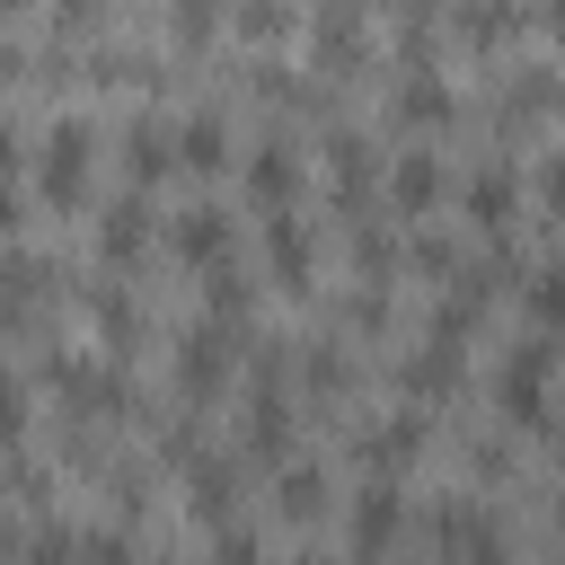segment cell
<instances>
[{"label":"cell","instance_id":"cell-21","mask_svg":"<svg viewBox=\"0 0 565 565\" xmlns=\"http://www.w3.org/2000/svg\"><path fill=\"white\" fill-rule=\"evenodd\" d=\"M177 168H230V124H221L212 106H194V115L177 124Z\"/></svg>","mask_w":565,"mask_h":565},{"label":"cell","instance_id":"cell-44","mask_svg":"<svg viewBox=\"0 0 565 565\" xmlns=\"http://www.w3.org/2000/svg\"><path fill=\"white\" fill-rule=\"evenodd\" d=\"M556 450H565V433H556Z\"/></svg>","mask_w":565,"mask_h":565},{"label":"cell","instance_id":"cell-29","mask_svg":"<svg viewBox=\"0 0 565 565\" xmlns=\"http://www.w3.org/2000/svg\"><path fill=\"white\" fill-rule=\"evenodd\" d=\"M212 26H221V0H168V35H177V53H203Z\"/></svg>","mask_w":565,"mask_h":565},{"label":"cell","instance_id":"cell-38","mask_svg":"<svg viewBox=\"0 0 565 565\" xmlns=\"http://www.w3.org/2000/svg\"><path fill=\"white\" fill-rule=\"evenodd\" d=\"M18 168H26V141H18V124H9V115H0V185H9V177H18Z\"/></svg>","mask_w":565,"mask_h":565},{"label":"cell","instance_id":"cell-35","mask_svg":"<svg viewBox=\"0 0 565 565\" xmlns=\"http://www.w3.org/2000/svg\"><path fill=\"white\" fill-rule=\"evenodd\" d=\"M212 565H265L256 530H221V539H212Z\"/></svg>","mask_w":565,"mask_h":565},{"label":"cell","instance_id":"cell-41","mask_svg":"<svg viewBox=\"0 0 565 565\" xmlns=\"http://www.w3.org/2000/svg\"><path fill=\"white\" fill-rule=\"evenodd\" d=\"M0 18H26V0H0Z\"/></svg>","mask_w":565,"mask_h":565},{"label":"cell","instance_id":"cell-28","mask_svg":"<svg viewBox=\"0 0 565 565\" xmlns=\"http://www.w3.org/2000/svg\"><path fill=\"white\" fill-rule=\"evenodd\" d=\"M300 380H309V397H335L344 388V344L335 335H309L300 344Z\"/></svg>","mask_w":565,"mask_h":565},{"label":"cell","instance_id":"cell-15","mask_svg":"<svg viewBox=\"0 0 565 565\" xmlns=\"http://www.w3.org/2000/svg\"><path fill=\"white\" fill-rule=\"evenodd\" d=\"M388 115L415 132V124H450V115H459V97H450V79H441V71L406 62V71H397V88H388Z\"/></svg>","mask_w":565,"mask_h":565},{"label":"cell","instance_id":"cell-40","mask_svg":"<svg viewBox=\"0 0 565 565\" xmlns=\"http://www.w3.org/2000/svg\"><path fill=\"white\" fill-rule=\"evenodd\" d=\"M539 26H547V35L565 44V0H547V9H539Z\"/></svg>","mask_w":565,"mask_h":565},{"label":"cell","instance_id":"cell-4","mask_svg":"<svg viewBox=\"0 0 565 565\" xmlns=\"http://www.w3.org/2000/svg\"><path fill=\"white\" fill-rule=\"evenodd\" d=\"M62 291V265L44 247H0V335H26Z\"/></svg>","mask_w":565,"mask_h":565},{"label":"cell","instance_id":"cell-27","mask_svg":"<svg viewBox=\"0 0 565 565\" xmlns=\"http://www.w3.org/2000/svg\"><path fill=\"white\" fill-rule=\"evenodd\" d=\"M18 565H79V530L44 512V521H35L26 539H18Z\"/></svg>","mask_w":565,"mask_h":565},{"label":"cell","instance_id":"cell-6","mask_svg":"<svg viewBox=\"0 0 565 565\" xmlns=\"http://www.w3.org/2000/svg\"><path fill=\"white\" fill-rule=\"evenodd\" d=\"M433 547H441L450 565H512L494 512H477L468 494H441V503H433Z\"/></svg>","mask_w":565,"mask_h":565},{"label":"cell","instance_id":"cell-30","mask_svg":"<svg viewBox=\"0 0 565 565\" xmlns=\"http://www.w3.org/2000/svg\"><path fill=\"white\" fill-rule=\"evenodd\" d=\"M79 565H141V547H132V530L97 521V530H79Z\"/></svg>","mask_w":565,"mask_h":565},{"label":"cell","instance_id":"cell-24","mask_svg":"<svg viewBox=\"0 0 565 565\" xmlns=\"http://www.w3.org/2000/svg\"><path fill=\"white\" fill-rule=\"evenodd\" d=\"M450 18H459V44H468V53H494V44L521 26V9H512V0H459Z\"/></svg>","mask_w":565,"mask_h":565},{"label":"cell","instance_id":"cell-2","mask_svg":"<svg viewBox=\"0 0 565 565\" xmlns=\"http://www.w3.org/2000/svg\"><path fill=\"white\" fill-rule=\"evenodd\" d=\"M88 168H97V124L88 115H53L44 124V141H35V185H44V203H79L88 194Z\"/></svg>","mask_w":565,"mask_h":565},{"label":"cell","instance_id":"cell-34","mask_svg":"<svg viewBox=\"0 0 565 565\" xmlns=\"http://www.w3.org/2000/svg\"><path fill=\"white\" fill-rule=\"evenodd\" d=\"M415 265H424V274H459V238L424 230V238H415Z\"/></svg>","mask_w":565,"mask_h":565},{"label":"cell","instance_id":"cell-25","mask_svg":"<svg viewBox=\"0 0 565 565\" xmlns=\"http://www.w3.org/2000/svg\"><path fill=\"white\" fill-rule=\"evenodd\" d=\"M203 318H230V327H247V318H256V282H247L238 265H212V274H203Z\"/></svg>","mask_w":565,"mask_h":565},{"label":"cell","instance_id":"cell-5","mask_svg":"<svg viewBox=\"0 0 565 565\" xmlns=\"http://www.w3.org/2000/svg\"><path fill=\"white\" fill-rule=\"evenodd\" d=\"M547 380H556V353L530 335V344L503 353V371H494V406H503L521 433H539V424H547Z\"/></svg>","mask_w":565,"mask_h":565},{"label":"cell","instance_id":"cell-8","mask_svg":"<svg viewBox=\"0 0 565 565\" xmlns=\"http://www.w3.org/2000/svg\"><path fill=\"white\" fill-rule=\"evenodd\" d=\"M397 530H406V486L397 477H371L353 494V565H380L397 547Z\"/></svg>","mask_w":565,"mask_h":565},{"label":"cell","instance_id":"cell-31","mask_svg":"<svg viewBox=\"0 0 565 565\" xmlns=\"http://www.w3.org/2000/svg\"><path fill=\"white\" fill-rule=\"evenodd\" d=\"M88 79H97V88H150V62H141V53H115V44H106V53L88 62Z\"/></svg>","mask_w":565,"mask_h":565},{"label":"cell","instance_id":"cell-36","mask_svg":"<svg viewBox=\"0 0 565 565\" xmlns=\"http://www.w3.org/2000/svg\"><path fill=\"white\" fill-rule=\"evenodd\" d=\"M97 18H106V0H53V26H62V35H88Z\"/></svg>","mask_w":565,"mask_h":565},{"label":"cell","instance_id":"cell-13","mask_svg":"<svg viewBox=\"0 0 565 565\" xmlns=\"http://www.w3.org/2000/svg\"><path fill=\"white\" fill-rule=\"evenodd\" d=\"M115 150H124V177H132V194H141V185H159V177L177 168V124H159V115H132V124L115 132Z\"/></svg>","mask_w":565,"mask_h":565},{"label":"cell","instance_id":"cell-9","mask_svg":"<svg viewBox=\"0 0 565 565\" xmlns=\"http://www.w3.org/2000/svg\"><path fill=\"white\" fill-rule=\"evenodd\" d=\"M265 265H274V282H282L291 300L318 282V238H309L300 212H265Z\"/></svg>","mask_w":565,"mask_h":565},{"label":"cell","instance_id":"cell-10","mask_svg":"<svg viewBox=\"0 0 565 565\" xmlns=\"http://www.w3.org/2000/svg\"><path fill=\"white\" fill-rule=\"evenodd\" d=\"M300 150H291V132H265L256 150H247V194L265 203V212H291V194H300Z\"/></svg>","mask_w":565,"mask_h":565},{"label":"cell","instance_id":"cell-26","mask_svg":"<svg viewBox=\"0 0 565 565\" xmlns=\"http://www.w3.org/2000/svg\"><path fill=\"white\" fill-rule=\"evenodd\" d=\"M521 309H530L539 327H565V256L530 265V282H521Z\"/></svg>","mask_w":565,"mask_h":565},{"label":"cell","instance_id":"cell-37","mask_svg":"<svg viewBox=\"0 0 565 565\" xmlns=\"http://www.w3.org/2000/svg\"><path fill=\"white\" fill-rule=\"evenodd\" d=\"M539 203L565 221V159H547V168H539Z\"/></svg>","mask_w":565,"mask_h":565},{"label":"cell","instance_id":"cell-43","mask_svg":"<svg viewBox=\"0 0 565 565\" xmlns=\"http://www.w3.org/2000/svg\"><path fill=\"white\" fill-rule=\"evenodd\" d=\"M556 556H565V512H556Z\"/></svg>","mask_w":565,"mask_h":565},{"label":"cell","instance_id":"cell-14","mask_svg":"<svg viewBox=\"0 0 565 565\" xmlns=\"http://www.w3.org/2000/svg\"><path fill=\"white\" fill-rule=\"evenodd\" d=\"M459 371H468V362H459V335H415V353L397 362V380H406V397H415V406L450 397V388H459Z\"/></svg>","mask_w":565,"mask_h":565},{"label":"cell","instance_id":"cell-7","mask_svg":"<svg viewBox=\"0 0 565 565\" xmlns=\"http://www.w3.org/2000/svg\"><path fill=\"white\" fill-rule=\"evenodd\" d=\"M415 450H424V406H415V397H406V406H380V415L353 424V459H362L371 477H397Z\"/></svg>","mask_w":565,"mask_h":565},{"label":"cell","instance_id":"cell-12","mask_svg":"<svg viewBox=\"0 0 565 565\" xmlns=\"http://www.w3.org/2000/svg\"><path fill=\"white\" fill-rule=\"evenodd\" d=\"M547 115H565V71L512 62L503 71V124H547Z\"/></svg>","mask_w":565,"mask_h":565},{"label":"cell","instance_id":"cell-23","mask_svg":"<svg viewBox=\"0 0 565 565\" xmlns=\"http://www.w3.org/2000/svg\"><path fill=\"white\" fill-rule=\"evenodd\" d=\"M512 212H521V177H512V168H477V177H468V221H477V230H503Z\"/></svg>","mask_w":565,"mask_h":565},{"label":"cell","instance_id":"cell-42","mask_svg":"<svg viewBox=\"0 0 565 565\" xmlns=\"http://www.w3.org/2000/svg\"><path fill=\"white\" fill-rule=\"evenodd\" d=\"M300 565H353V556H300Z\"/></svg>","mask_w":565,"mask_h":565},{"label":"cell","instance_id":"cell-1","mask_svg":"<svg viewBox=\"0 0 565 565\" xmlns=\"http://www.w3.org/2000/svg\"><path fill=\"white\" fill-rule=\"evenodd\" d=\"M291 353L282 344H256V362H247V459H265V468H282L291 459Z\"/></svg>","mask_w":565,"mask_h":565},{"label":"cell","instance_id":"cell-22","mask_svg":"<svg viewBox=\"0 0 565 565\" xmlns=\"http://www.w3.org/2000/svg\"><path fill=\"white\" fill-rule=\"evenodd\" d=\"M388 203H397V212H433V203H441V159H433V150H406V159L388 168Z\"/></svg>","mask_w":565,"mask_h":565},{"label":"cell","instance_id":"cell-16","mask_svg":"<svg viewBox=\"0 0 565 565\" xmlns=\"http://www.w3.org/2000/svg\"><path fill=\"white\" fill-rule=\"evenodd\" d=\"M327 168H335V194H344V221H353V212H362V194H371V177H380V150H371V132L335 124V132H327Z\"/></svg>","mask_w":565,"mask_h":565},{"label":"cell","instance_id":"cell-33","mask_svg":"<svg viewBox=\"0 0 565 565\" xmlns=\"http://www.w3.org/2000/svg\"><path fill=\"white\" fill-rule=\"evenodd\" d=\"M18 433H26V380H18V371H0V450H9Z\"/></svg>","mask_w":565,"mask_h":565},{"label":"cell","instance_id":"cell-17","mask_svg":"<svg viewBox=\"0 0 565 565\" xmlns=\"http://www.w3.org/2000/svg\"><path fill=\"white\" fill-rule=\"evenodd\" d=\"M185 512H194V521H230V512H238V459L194 450V459H185Z\"/></svg>","mask_w":565,"mask_h":565},{"label":"cell","instance_id":"cell-39","mask_svg":"<svg viewBox=\"0 0 565 565\" xmlns=\"http://www.w3.org/2000/svg\"><path fill=\"white\" fill-rule=\"evenodd\" d=\"M18 221H26V203H18V185H0V230L18 238Z\"/></svg>","mask_w":565,"mask_h":565},{"label":"cell","instance_id":"cell-19","mask_svg":"<svg viewBox=\"0 0 565 565\" xmlns=\"http://www.w3.org/2000/svg\"><path fill=\"white\" fill-rule=\"evenodd\" d=\"M274 512H282V521H318V512H327V468L291 450V459L274 468Z\"/></svg>","mask_w":565,"mask_h":565},{"label":"cell","instance_id":"cell-18","mask_svg":"<svg viewBox=\"0 0 565 565\" xmlns=\"http://www.w3.org/2000/svg\"><path fill=\"white\" fill-rule=\"evenodd\" d=\"M141 247H150V203H141V194H115V203L97 212V256H106V265H132Z\"/></svg>","mask_w":565,"mask_h":565},{"label":"cell","instance_id":"cell-20","mask_svg":"<svg viewBox=\"0 0 565 565\" xmlns=\"http://www.w3.org/2000/svg\"><path fill=\"white\" fill-rule=\"evenodd\" d=\"M79 309H88V327H97L115 353H124V344H141V309H132V291H124V282H88V291H79Z\"/></svg>","mask_w":565,"mask_h":565},{"label":"cell","instance_id":"cell-32","mask_svg":"<svg viewBox=\"0 0 565 565\" xmlns=\"http://www.w3.org/2000/svg\"><path fill=\"white\" fill-rule=\"evenodd\" d=\"M230 26L265 44V35H282V26H291V0H238V9H230Z\"/></svg>","mask_w":565,"mask_h":565},{"label":"cell","instance_id":"cell-3","mask_svg":"<svg viewBox=\"0 0 565 565\" xmlns=\"http://www.w3.org/2000/svg\"><path fill=\"white\" fill-rule=\"evenodd\" d=\"M238 335H247V327H230V318H194V327L177 335V362H168V371H177V397H185V406H203V397L238 371Z\"/></svg>","mask_w":565,"mask_h":565},{"label":"cell","instance_id":"cell-11","mask_svg":"<svg viewBox=\"0 0 565 565\" xmlns=\"http://www.w3.org/2000/svg\"><path fill=\"white\" fill-rule=\"evenodd\" d=\"M168 238H177V256H185L194 274H212V265H230V247H238V221H230L221 203H185Z\"/></svg>","mask_w":565,"mask_h":565}]
</instances>
